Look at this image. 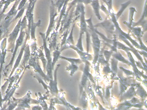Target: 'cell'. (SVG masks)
Segmentation results:
<instances>
[{
  "instance_id": "6da1fadb",
  "label": "cell",
  "mask_w": 147,
  "mask_h": 110,
  "mask_svg": "<svg viewBox=\"0 0 147 110\" xmlns=\"http://www.w3.org/2000/svg\"><path fill=\"white\" fill-rule=\"evenodd\" d=\"M86 22L88 24V27H89L88 31L90 33L92 38V46L94 51V58L93 64L95 65L97 63V61L98 58L99 52L100 48V41L99 39L98 34L94 31V27L92 21V17L90 19H86Z\"/></svg>"
},
{
  "instance_id": "7a4b0ae2",
  "label": "cell",
  "mask_w": 147,
  "mask_h": 110,
  "mask_svg": "<svg viewBox=\"0 0 147 110\" xmlns=\"http://www.w3.org/2000/svg\"><path fill=\"white\" fill-rule=\"evenodd\" d=\"M84 62L85 63L86 65H85L84 71H83V74L82 75L81 81L80 84V95L83 91V89L84 88H86L88 78H89L90 80H91V81L93 83L95 82L93 77L92 76L91 74L89 73V66L91 65V64L88 60H86V61L85 60Z\"/></svg>"
},
{
  "instance_id": "3957f363",
  "label": "cell",
  "mask_w": 147,
  "mask_h": 110,
  "mask_svg": "<svg viewBox=\"0 0 147 110\" xmlns=\"http://www.w3.org/2000/svg\"><path fill=\"white\" fill-rule=\"evenodd\" d=\"M94 27L95 28L100 27L103 28L105 32H106L107 34H110V37H111V35H113L114 34L115 26L111 19H108V16H107L106 19H105L103 22L98 23L95 25H94Z\"/></svg>"
},
{
  "instance_id": "277c9868",
  "label": "cell",
  "mask_w": 147,
  "mask_h": 110,
  "mask_svg": "<svg viewBox=\"0 0 147 110\" xmlns=\"http://www.w3.org/2000/svg\"><path fill=\"white\" fill-rule=\"evenodd\" d=\"M57 15V9L56 7L55 3L52 2L51 6L50 7V22L49 26V27L48 31L47 32V36L46 38L49 34L50 33L52 30V28H54L55 24V17Z\"/></svg>"
},
{
  "instance_id": "5b68a950",
  "label": "cell",
  "mask_w": 147,
  "mask_h": 110,
  "mask_svg": "<svg viewBox=\"0 0 147 110\" xmlns=\"http://www.w3.org/2000/svg\"><path fill=\"white\" fill-rule=\"evenodd\" d=\"M146 3L145 1L144 5V9L143 13L142 15L141 19L138 22H134L132 21L131 26L136 27L137 26H142L143 28V30L142 31V33H144V32L147 31V19H146Z\"/></svg>"
},
{
  "instance_id": "8992f818",
  "label": "cell",
  "mask_w": 147,
  "mask_h": 110,
  "mask_svg": "<svg viewBox=\"0 0 147 110\" xmlns=\"http://www.w3.org/2000/svg\"><path fill=\"white\" fill-rule=\"evenodd\" d=\"M65 46L66 48H72L74 50H75L76 51H77V53L80 55L81 58L82 60H86L88 61H91L92 60L93 57L92 55L89 54L88 52H84V51L80 50L78 49V48H76V46L70 44L68 43H66L65 44Z\"/></svg>"
},
{
  "instance_id": "52a82bcc",
  "label": "cell",
  "mask_w": 147,
  "mask_h": 110,
  "mask_svg": "<svg viewBox=\"0 0 147 110\" xmlns=\"http://www.w3.org/2000/svg\"><path fill=\"white\" fill-rule=\"evenodd\" d=\"M90 4L92 7L94 13H95L96 16H97L98 19L99 20H101L102 18H101L99 13L100 6L99 3V0H93L91 2Z\"/></svg>"
},
{
  "instance_id": "ba28073f",
  "label": "cell",
  "mask_w": 147,
  "mask_h": 110,
  "mask_svg": "<svg viewBox=\"0 0 147 110\" xmlns=\"http://www.w3.org/2000/svg\"><path fill=\"white\" fill-rule=\"evenodd\" d=\"M136 85H131V87L129 89V90H128L122 96L121 100H125L127 99H131V97L135 95L136 93V92H135L136 89H135V86H136Z\"/></svg>"
},
{
  "instance_id": "9c48e42d",
  "label": "cell",
  "mask_w": 147,
  "mask_h": 110,
  "mask_svg": "<svg viewBox=\"0 0 147 110\" xmlns=\"http://www.w3.org/2000/svg\"><path fill=\"white\" fill-rule=\"evenodd\" d=\"M69 1V0H65V2H64V4H63V6L62 8V9H61V11H60V18H59V20H58L57 26L56 28V31H57V29H58L59 27H60L62 19L63 17L64 16L65 13H66V9H67V6L68 2Z\"/></svg>"
},
{
  "instance_id": "30bf717a",
  "label": "cell",
  "mask_w": 147,
  "mask_h": 110,
  "mask_svg": "<svg viewBox=\"0 0 147 110\" xmlns=\"http://www.w3.org/2000/svg\"><path fill=\"white\" fill-rule=\"evenodd\" d=\"M112 55L113 57L115 59L117 60L118 61L123 62L128 64L129 66H131V65L130 62H129L128 60L125 59V58L122 56V55H121L120 52H115V53H113H113Z\"/></svg>"
},
{
  "instance_id": "8fae6325",
  "label": "cell",
  "mask_w": 147,
  "mask_h": 110,
  "mask_svg": "<svg viewBox=\"0 0 147 110\" xmlns=\"http://www.w3.org/2000/svg\"><path fill=\"white\" fill-rule=\"evenodd\" d=\"M131 3V1H129L125 3L121 4V7L120 10L117 12V13L116 15L115 14V17H116L117 19H118L122 15V14L124 11L125 9L127 7L129 6V4H130Z\"/></svg>"
},
{
  "instance_id": "7c38bea8",
  "label": "cell",
  "mask_w": 147,
  "mask_h": 110,
  "mask_svg": "<svg viewBox=\"0 0 147 110\" xmlns=\"http://www.w3.org/2000/svg\"><path fill=\"white\" fill-rule=\"evenodd\" d=\"M129 22H127L124 21V23L126 25L129 27L131 26V25H132V22L133 21V16H134V13L135 12H136V9L135 7H131L129 8Z\"/></svg>"
},
{
  "instance_id": "4fadbf2b",
  "label": "cell",
  "mask_w": 147,
  "mask_h": 110,
  "mask_svg": "<svg viewBox=\"0 0 147 110\" xmlns=\"http://www.w3.org/2000/svg\"><path fill=\"white\" fill-rule=\"evenodd\" d=\"M137 91H136V94H137L138 95L141 96L142 98H146L147 97V94H146V91H144V89L143 88L141 85L139 84H137Z\"/></svg>"
},
{
  "instance_id": "5bb4252c",
  "label": "cell",
  "mask_w": 147,
  "mask_h": 110,
  "mask_svg": "<svg viewBox=\"0 0 147 110\" xmlns=\"http://www.w3.org/2000/svg\"><path fill=\"white\" fill-rule=\"evenodd\" d=\"M59 57L61 58L62 59L67 60L73 64H78L83 62L82 60L80 58L76 59V58H70L65 57L62 56H60Z\"/></svg>"
},
{
  "instance_id": "9a60e30c",
  "label": "cell",
  "mask_w": 147,
  "mask_h": 110,
  "mask_svg": "<svg viewBox=\"0 0 147 110\" xmlns=\"http://www.w3.org/2000/svg\"><path fill=\"white\" fill-rule=\"evenodd\" d=\"M118 61L113 57L111 58V69L113 74H116L117 72V64Z\"/></svg>"
},
{
  "instance_id": "2e32d148",
  "label": "cell",
  "mask_w": 147,
  "mask_h": 110,
  "mask_svg": "<svg viewBox=\"0 0 147 110\" xmlns=\"http://www.w3.org/2000/svg\"><path fill=\"white\" fill-rule=\"evenodd\" d=\"M79 67L77 66V64H71L69 65V66L66 67V69L68 71H70V76H73L74 74L76 71L78 70Z\"/></svg>"
},
{
  "instance_id": "e0dca14e",
  "label": "cell",
  "mask_w": 147,
  "mask_h": 110,
  "mask_svg": "<svg viewBox=\"0 0 147 110\" xmlns=\"http://www.w3.org/2000/svg\"><path fill=\"white\" fill-rule=\"evenodd\" d=\"M81 95L82 97L81 99V104L82 107H87L88 105V97L86 92L85 91H83Z\"/></svg>"
},
{
  "instance_id": "ac0fdd59",
  "label": "cell",
  "mask_w": 147,
  "mask_h": 110,
  "mask_svg": "<svg viewBox=\"0 0 147 110\" xmlns=\"http://www.w3.org/2000/svg\"><path fill=\"white\" fill-rule=\"evenodd\" d=\"M61 51H59L58 50H56L54 52V54H53V56H54V59H53V62H52V68H54V65H55V64L56 62L58 60V58L60 56V54H61Z\"/></svg>"
},
{
  "instance_id": "d6986e66",
  "label": "cell",
  "mask_w": 147,
  "mask_h": 110,
  "mask_svg": "<svg viewBox=\"0 0 147 110\" xmlns=\"http://www.w3.org/2000/svg\"><path fill=\"white\" fill-rule=\"evenodd\" d=\"M65 1V0H57L56 3L55 4L56 7L57 8V9L58 10V12H60L61 9L63 4H64Z\"/></svg>"
},
{
  "instance_id": "ffe728a7",
  "label": "cell",
  "mask_w": 147,
  "mask_h": 110,
  "mask_svg": "<svg viewBox=\"0 0 147 110\" xmlns=\"http://www.w3.org/2000/svg\"><path fill=\"white\" fill-rule=\"evenodd\" d=\"M69 31H70V30H69V29H67V30H65L64 32V33L62 35V37H63L61 43V47H62L66 43L67 37L68 34L69 33Z\"/></svg>"
},
{
  "instance_id": "44dd1931",
  "label": "cell",
  "mask_w": 147,
  "mask_h": 110,
  "mask_svg": "<svg viewBox=\"0 0 147 110\" xmlns=\"http://www.w3.org/2000/svg\"><path fill=\"white\" fill-rule=\"evenodd\" d=\"M113 52L112 50L110 51H108L107 50L103 51V55L106 58V61L108 62L109 61V59H110V57L111 56L112 54L113 53Z\"/></svg>"
},
{
  "instance_id": "7402d4cb",
  "label": "cell",
  "mask_w": 147,
  "mask_h": 110,
  "mask_svg": "<svg viewBox=\"0 0 147 110\" xmlns=\"http://www.w3.org/2000/svg\"><path fill=\"white\" fill-rule=\"evenodd\" d=\"M86 40H87V52H89V46H90V33L88 32V30H87L86 32Z\"/></svg>"
},
{
  "instance_id": "603a6c76",
  "label": "cell",
  "mask_w": 147,
  "mask_h": 110,
  "mask_svg": "<svg viewBox=\"0 0 147 110\" xmlns=\"http://www.w3.org/2000/svg\"><path fill=\"white\" fill-rule=\"evenodd\" d=\"M103 1L105 2L108 8V11L112 9V0H102Z\"/></svg>"
},
{
  "instance_id": "cb8c5ba5",
  "label": "cell",
  "mask_w": 147,
  "mask_h": 110,
  "mask_svg": "<svg viewBox=\"0 0 147 110\" xmlns=\"http://www.w3.org/2000/svg\"><path fill=\"white\" fill-rule=\"evenodd\" d=\"M120 68L121 69V70H122L124 72H125V74H126L127 76H133L134 75V73L131 72V71H130L129 70H128L125 69L123 68V67H120Z\"/></svg>"
},
{
  "instance_id": "d4e9b609",
  "label": "cell",
  "mask_w": 147,
  "mask_h": 110,
  "mask_svg": "<svg viewBox=\"0 0 147 110\" xmlns=\"http://www.w3.org/2000/svg\"><path fill=\"white\" fill-rule=\"evenodd\" d=\"M103 72L105 73L106 74H108V73H111V70L109 67V64L104 67V68H103Z\"/></svg>"
},
{
  "instance_id": "484cf974",
  "label": "cell",
  "mask_w": 147,
  "mask_h": 110,
  "mask_svg": "<svg viewBox=\"0 0 147 110\" xmlns=\"http://www.w3.org/2000/svg\"><path fill=\"white\" fill-rule=\"evenodd\" d=\"M100 7V8H101V9H102V10H103V11H104L106 14L107 16H110V15H109V11L106 8L105 6H104V4H102L101 7Z\"/></svg>"
},
{
  "instance_id": "4316f807",
  "label": "cell",
  "mask_w": 147,
  "mask_h": 110,
  "mask_svg": "<svg viewBox=\"0 0 147 110\" xmlns=\"http://www.w3.org/2000/svg\"><path fill=\"white\" fill-rule=\"evenodd\" d=\"M136 66H138V68L145 70V69H144V67H143V65L142 64V63L140 62H136Z\"/></svg>"
},
{
  "instance_id": "83f0119b",
  "label": "cell",
  "mask_w": 147,
  "mask_h": 110,
  "mask_svg": "<svg viewBox=\"0 0 147 110\" xmlns=\"http://www.w3.org/2000/svg\"><path fill=\"white\" fill-rule=\"evenodd\" d=\"M106 99H107L110 97V90H109V88L107 87L106 89Z\"/></svg>"
},
{
  "instance_id": "f1b7e54d",
  "label": "cell",
  "mask_w": 147,
  "mask_h": 110,
  "mask_svg": "<svg viewBox=\"0 0 147 110\" xmlns=\"http://www.w3.org/2000/svg\"><path fill=\"white\" fill-rule=\"evenodd\" d=\"M92 1H93V0H86V1H85V3H84L86 4L90 3H91V2H92Z\"/></svg>"
}]
</instances>
